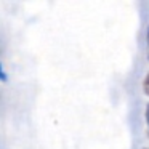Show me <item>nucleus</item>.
I'll return each instance as SVG.
<instances>
[{
  "mask_svg": "<svg viewBox=\"0 0 149 149\" xmlns=\"http://www.w3.org/2000/svg\"><path fill=\"white\" fill-rule=\"evenodd\" d=\"M146 122H148V125H149V104L146 106Z\"/></svg>",
  "mask_w": 149,
  "mask_h": 149,
  "instance_id": "obj_2",
  "label": "nucleus"
},
{
  "mask_svg": "<svg viewBox=\"0 0 149 149\" xmlns=\"http://www.w3.org/2000/svg\"><path fill=\"white\" fill-rule=\"evenodd\" d=\"M148 50H149V26H148Z\"/></svg>",
  "mask_w": 149,
  "mask_h": 149,
  "instance_id": "obj_3",
  "label": "nucleus"
},
{
  "mask_svg": "<svg viewBox=\"0 0 149 149\" xmlns=\"http://www.w3.org/2000/svg\"><path fill=\"white\" fill-rule=\"evenodd\" d=\"M143 90H144V93L149 96V72H148V75H146L144 82H143Z\"/></svg>",
  "mask_w": 149,
  "mask_h": 149,
  "instance_id": "obj_1",
  "label": "nucleus"
},
{
  "mask_svg": "<svg viewBox=\"0 0 149 149\" xmlns=\"http://www.w3.org/2000/svg\"><path fill=\"white\" fill-rule=\"evenodd\" d=\"M144 149H149V148H144Z\"/></svg>",
  "mask_w": 149,
  "mask_h": 149,
  "instance_id": "obj_4",
  "label": "nucleus"
}]
</instances>
